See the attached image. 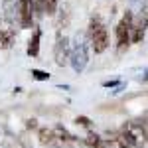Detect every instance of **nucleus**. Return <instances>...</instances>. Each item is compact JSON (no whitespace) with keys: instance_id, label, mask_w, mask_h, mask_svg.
I'll use <instances>...</instances> for the list:
<instances>
[{"instance_id":"obj_6","label":"nucleus","mask_w":148,"mask_h":148,"mask_svg":"<svg viewBox=\"0 0 148 148\" xmlns=\"http://www.w3.org/2000/svg\"><path fill=\"white\" fill-rule=\"evenodd\" d=\"M146 28H148V12L142 10L138 14L136 20H132V34H130V42L132 44H140L146 36Z\"/></svg>"},{"instance_id":"obj_8","label":"nucleus","mask_w":148,"mask_h":148,"mask_svg":"<svg viewBox=\"0 0 148 148\" xmlns=\"http://www.w3.org/2000/svg\"><path fill=\"white\" fill-rule=\"evenodd\" d=\"M34 0H20V28L30 30L34 26Z\"/></svg>"},{"instance_id":"obj_1","label":"nucleus","mask_w":148,"mask_h":148,"mask_svg":"<svg viewBox=\"0 0 148 148\" xmlns=\"http://www.w3.org/2000/svg\"><path fill=\"white\" fill-rule=\"evenodd\" d=\"M119 130L125 134V138L130 142L132 148H144L146 146L148 132H146V128H144V125L140 121H126V123H123V126Z\"/></svg>"},{"instance_id":"obj_13","label":"nucleus","mask_w":148,"mask_h":148,"mask_svg":"<svg viewBox=\"0 0 148 148\" xmlns=\"http://www.w3.org/2000/svg\"><path fill=\"white\" fill-rule=\"evenodd\" d=\"M85 146H87V148H107V146H105L103 136H101V134H97V132H93V130H89L87 136H85Z\"/></svg>"},{"instance_id":"obj_11","label":"nucleus","mask_w":148,"mask_h":148,"mask_svg":"<svg viewBox=\"0 0 148 148\" xmlns=\"http://www.w3.org/2000/svg\"><path fill=\"white\" fill-rule=\"evenodd\" d=\"M14 40H16V30L14 28H2L0 30V47L2 49H10Z\"/></svg>"},{"instance_id":"obj_14","label":"nucleus","mask_w":148,"mask_h":148,"mask_svg":"<svg viewBox=\"0 0 148 148\" xmlns=\"http://www.w3.org/2000/svg\"><path fill=\"white\" fill-rule=\"evenodd\" d=\"M38 138H40V142H42V144H53V142H57L56 136H53V130H51V128H47V126L38 128Z\"/></svg>"},{"instance_id":"obj_7","label":"nucleus","mask_w":148,"mask_h":148,"mask_svg":"<svg viewBox=\"0 0 148 148\" xmlns=\"http://www.w3.org/2000/svg\"><path fill=\"white\" fill-rule=\"evenodd\" d=\"M2 10H4V20L12 26H20V0H2Z\"/></svg>"},{"instance_id":"obj_3","label":"nucleus","mask_w":148,"mask_h":148,"mask_svg":"<svg viewBox=\"0 0 148 148\" xmlns=\"http://www.w3.org/2000/svg\"><path fill=\"white\" fill-rule=\"evenodd\" d=\"M69 63L75 73H83L87 63H89V46L85 42V38L77 36L75 42L71 44V53H69Z\"/></svg>"},{"instance_id":"obj_15","label":"nucleus","mask_w":148,"mask_h":148,"mask_svg":"<svg viewBox=\"0 0 148 148\" xmlns=\"http://www.w3.org/2000/svg\"><path fill=\"white\" fill-rule=\"evenodd\" d=\"M34 14L36 18H42L46 14V0H34Z\"/></svg>"},{"instance_id":"obj_10","label":"nucleus","mask_w":148,"mask_h":148,"mask_svg":"<svg viewBox=\"0 0 148 148\" xmlns=\"http://www.w3.org/2000/svg\"><path fill=\"white\" fill-rule=\"evenodd\" d=\"M40 40H42V30L36 28L32 32V38L28 40V49H26V53L30 57H38V53H40Z\"/></svg>"},{"instance_id":"obj_2","label":"nucleus","mask_w":148,"mask_h":148,"mask_svg":"<svg viewBox=\"0 0 148 148\" xmlns=\"http://www.w3.org/2000/svg\"><path fill=\"white\" fill-rule=\"evenodd\" d=\"M87 36H89V44H91L95 53H103V51L109 47V34H107L105 24H103L99 18H91Z\"/></svg>"},{"instance_id":"obj_9","label":"nucleus","mask_w":148,"mask_h":148,"mask_svg":"<svg viewBox=\"0 0 148 148\" xmlns=\"http://www.w3.org/2000/svg\"><path fill=\"white\" fill-rule=\"evenodd\" d=\"M103 140H105V146L107 148H132L130 142L125 138V134L121 130H109L103 136Z\"/></svg>"},{"instance_id":"obj_21","label":"nucleus","mask_w":148,"mask_h":148,"mask_svg":"<svg viewBox=\"0 0 148 148\" xmlns=\"http://www.w3.org/2000/svg\"><path fill=\"white\" fill-rule=\"evenodd\" d=\"M144 81H148V73H146V75H144Z\"/></svg>"},{"instance_id":"obj_20","label":"nucleus","mask_w":148,"mask_h":148,"mask_svg":"<svg viewBox=\"0 0 148 148\" xmlns=\"http://www.w3.org/2000/svg\"><path fill=\"white\" fill-rule=\"evenodd\" d=\"M26 126H28V128H38V121H36V119H28V121H26Z\"/></svg>"},{"instance_id":"obj_12","label":"nucleus","mask_w":148,"mask_h":148,"mask_svg":"<svg viewBox=\"0 0 148 148\" xmlns=\"http://www.w3.org/2000/svg\"><path fill=\"white\" fill-rule=\"evenodd\" d=\"M51 130H53V136H56L57 142H75V140H77V136H73L67 128L61 126V125H56Z\"/></svg>"},{"instance_id":"obj_17","label":"nucleus","mask_w":148,"mask_h":148,"mask_svg":"<svg viewBox=\"0 0 148 148\" xmlns=\"http://www.w3.org/2000/svg\"><path fill=\"white\" fill-rule=\"evenodd\" d=\"M32 77L36 81H47L49 79V73L47 71H42V69H32Z\"/></svg>"},{"instance_id":"obj_18","label":"nucleus","mask_w":148,"mask_h":148,"mask_svg":"<svg viewBox=\"0 0 148 148\" xmlns=\"http://www.w3.org/2000/svg\"><path fill=\"white\" fill-rule=\"evenodd\" d=\"M57 4H59V0H46V14L47 16H53L56 14Z\"/></svg>"},{"instance_id":"obj_19","label":"nucleus","mask_w":148,"mask_h":148,"mask_svg":"<svg viewBox=\"0 0 148 148\" xmlns=\"http://www.w3.org/2000/svg\"><path fill=\"white\" fill-rule=\"evenodd\" d=\"M116 85H121V81H116V79L103 81V87H105V89H111V87H116Z\"/></svg>"},{"instance_id":"obj_4","label":"nucleus","mask_w":148,"mask_h":148,"mask_svg":"<svg viewBox=\"0 0 148 148\" xmlns=\"http://www.w3.org/2000/svg\"><path fill=\"white\" fill-rule=\"evenodd\" d=\"M132 20H134L132 12L126 10L125 14H123V18H121V22L116 24V47H119V51H123V49H125V47H128V44H130Z\"/></svg>"},{"instance_id":"obj_16","label":"nucleus","mask_w":148,"mask_h":148,"mask_svg":"<svg viewBox=\"0 0 148 148\" xmlns=\"http://www.w3.org/2000/svg\"><path fill=\"white\" fill-rule=\"evenodd\" d=\"M75 125L77 126H83V128H91L93 126V121L89 116H85V114H79L77 119H75Z\"/></svg>"},{"instance_id":"obj_5","label":"nucleus","mask_w":148,"mask_h":148,"mask_svg":"<svg viewBox=\"0 0 148 148\" xmlns=\"http://www.w3.org/2000/svg\"><path fill=\"white\" fill-rule=\"evenodd\" d=\"M69 53H71L69 38L63 36L61 32H57V40H56V46H53V59H56V65L63 67V65L69 61Z\"/></svg>"}]
</instances>
